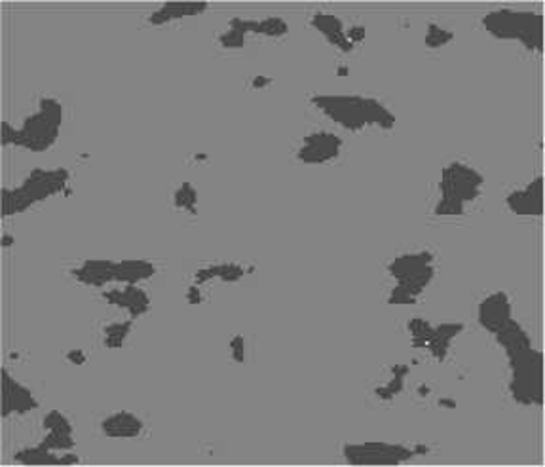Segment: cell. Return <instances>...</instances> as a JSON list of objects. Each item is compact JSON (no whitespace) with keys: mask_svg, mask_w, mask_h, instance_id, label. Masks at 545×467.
<instances>
[{"mask_svg":"<svg viewBox=\"0 0 545 467\" xmlns=\"http://www.w3.org/2000/svg\"><path fill=\"white\" fill-rule=\"evenodd\" d=\"M346 73H348V67H341V69H339V74H341V76H344Z\"/></svg>","mask_w":545,"mask_h":467,"instance_id":"cell-40","label":"cell"},{"mask_svg":"<svg viewBox=\"0 0 545 467\" xmlns=\"http://www.w3.org/2000/svg\"><path fill=\"white\" fill-rule=\"evenodd\" d=\"M228 349H230L232 361L245 363V359H248V342H245V336L243 334L232 336L230 342H228Z\"/></svg>","mask_w":545,"mask_h":467,"instance_id":"cell-31","label":"cell"},{"mask_svg":"<svg viewBox=\"0 0 545 467\" xmlns=\"http://www.w3.org/2000/svg\"><path fill=\"white\" fill-rule=\"evenodd\" d=\"M73 173L67 167L44 170L36 167L14 188H3V217L25 213L31 207L42 203L58 194H71Z\"/></svg>","mask_w":545,"mask_h":467,"instance_id":"cell-5","label":"cell"},{"mask_svg":"<svg viewBox=\"0 0 545 467\" xmlns=\"http://www.w3.org/2000/svg\"><path fill=\"white\" fill-rule=\"evenodd\" d=\"M14 462L19 465H61V454L36 443L14 452Z\"/></svg>","mask_w":545,"mask_h":467,"instance_id":"cell-24","label":"cell"},{"mask_svg":"<svg viewBox=\"0 0 545 467\" xmlns=\"http://www.w3.org/2000/svg\"><path fill=\"white\" fill-rule=\"evenodd\" d=\"M74 463H81V458H78L73 450L61 452V465H74Z\"/></svg>","mask_w":545,"mask_h":467,"instance_id":"cell-36","label":"cell"},{"mask_svg":"<svg viewBox=\"0 0 545 467\" xmlns=\"http://www.w3.org/2000/svg\"><path fill=\"white\" fill-rule=\"evenodd\" d=\"M99 432L107 439L132 440L147 433V424L132 410H114L101 418Z\"/></svg>","mask_w":545,"mask_h":467,"instance_id":"cell-15","label":"cell"},{"mask_svg":"<svg viewBox=\"0 0 545 467\" xmlns=\"http://www.w3.org/2000/svg\"><path fill=\"white\" fill-rule=\"evenodd\" d=\"M430 394H432V387L427 386V384H420V386L417 387V395H418V397H427Z\"/></svg>","mask_w":545,"mask_h":467,"instance_id":"cell-37","label":"cell"},{"mask_svg":"<svg viewBox=\"0 0 545 467\" xmlns=\"http://www.w3.org/2000/svg\"><path fill=\"white\" fill-rule=\"evenodd\" d=\"M63 126V105L51 96H42L36 109L25 116L18 127L3 122V147H16L29 152H46L56 145Z\"/></svg>","mask_w":545,"mask_h":467,"instance_id":"cell-2","label":"cell"},{"mask_svg":"<svg viewBox=\"0 0 545 467\" xmlns=\"http://www.w3.org/2000/svg\"><path fill=\"white\" fill-rule=\"evenodd\" d=\"M510 395L521 407L543 405V354L534 346L508 357Z\"/></svg>","mask_w":545,"mask_h":467,"instance_id":"cell-7","label":"cell"},{"mask_svg":"<svg viewBox=\"0 0 545 467\" xmlns=\"http://www.w3.org/2000/svg\"><path fill=\"white\" fill-rule=\"evenodd\" d=\"M65 359H67L71 365H86L88 354L84 352V349H69V352L65 354Z\"/></svg>","mask_w":545,"mask_h":467,"instance_id":"cell-34","label":"cell"},{"mask_svg":"<svg viewBox=\"0 0 545 467\" xmlns=\"http://www.w3.org/2000/svg\"><path fill=\"white\" fill-rule=\"evenodd\" d=\"M249 272H253V268H248L240 263H215V264L202 266L200 270L194 272L192 283L200 285V287H203L205 283H211V281L238 283L248 276Z\"/></svg>","mask_w":545,"mask_h":467,"instance_id":"cell-19","label":"cell"},{"mask_svg":"<svg viewBox=\"0 0 545 467\" xmlns=\"http://www.w3.org/2000/svg\"><path fill=\"white\" fill-rule=\"evenodd\" d=\"M185 301L188 304H202L203 302V293H202L200 285H194V283L188 285V289L185 293Z\"/></svg>","mask_w":545,"mask_h":467,"instance_id":"cell-32","label":"cell"},{"mask_svg":"<svg viewBox=\"0 0 545 467\" xmlns=\"http://www.w3.org/2000/svg\"><path fill=\"white\" fill-rule=\"evenodd\" d=\"M207 8H210L207 3H164L147 18V25H150V27H164V25L180 19L202 16Z\"/></svg>","mask_w":545,"mask_h":467,"instance_id":"cell-20","label":"cell"},{"mask_svg":"<svg viewBox=\"0 0 545 467\" xmlns=\"http://www.w3.org/2000/svg\"><path fill=\"white\" fill-rule=\"evenodd\" d=\"M462 323H439L434 325L427 319L412 318L407 325L412 348L426 349L435 361H447L452 342L464 333Z\"/></svg>","mask_w":545,"mask_h":467,"instance_id":"cell-9","label":"cell"},{"mask_svg":"<svg viewBox=\"0 0 545 467\" xmlns=\"http://www.w3.org/2000/svg\"><path fill=\"white\" fill-rule=\"evenodd\" d=\"M439 407L454 409V407H457V401H452V399H439Z\"/></svg>","mask_w":545,"mask_h":467,"instance_id":"cell-39","label":"cell"},{"mask_svg":"<svg viewBox=\"0 0 545 467\" xmlns=\"http://www.w3.org/2000/svg\"><path fill=\"white\" fill-rule=\"evenodd\" d=\"M388 276L394 279V287L388 295V304L411 306L430 287L437 274V256L430 249L409 251L395 256L386 266Z\"/></svg>","mask_w":545,"mask_h":467,"instance_id":"cell-4","label":"cell"},{"mask_svg":"<svg viewBox=\"0 0 545 467\" xmlns=\"http://www.w3.org/2000/svg\"><path fill=\"white\" fill-rule=\"evenodd\" d=\"M173 207L177 211H183L187 215L198 213V190L192 183H180L172 196Z\"/></svg>","mask_w":545,"mask_h":467,"instance_id":"cell-26","label":"cell"},{"mask_svg":"<svg viewBox=\"0 0 545 467\" xmlns=\"http://www.w3.org/2000/svg\"><path fill=\"white\" fill-rule=\"evenodd\" d=\"M454 38H457V34H454L450 29L441 27V25H437V23H430L426 29L424 42H426V48L439 50L443 46H449L454 41Z\"/></svg>","mask_w":545,"mask_h":467,"instance_id":"cell-28","label":"cell"},{"mask_svg":"<svg viewBox=\"0 0 545 467\" xmlns=\"http://www.w3.org/2000/svg\"><path fill=\"white\" fill-rule=\"evenodd\" d=\"M349 42H352L354 46L361 44L363 41H365V27H361V25H352V27H348L346 31Z\"/></svg>","mask_w":545,"mask_h":467,"instance_id":"cell-33","label":"cell"},{"mask_svg":"<svg viewBox=\"0 0 545 467\" xmlns=\"http://www.w3.org/2000/svg\"><path fill=\"white\" fill-rule=\"evenodd\" d=\"M344 139L329 129L306 134L295 149V158L306 165H326L341 158Z\"/></svg>","mask_w":545,"mask_h":467,"instance_id":"cell-10","label":"cell"},{"mask_svg":"<svg viewBox=\"0 0 545 467\" xmlns=\"http://www.w3.org/2000/svg\"><path fill=\"white\" fill-rule=\"evenodd\" d=\"M485 175L473 165L454 160L443 167L439 180V200L434 207L437 217H464L481 200L485 190Z\"/></svg>","mask_w":545,"mask_h":467,"instance_id":"cell-3","label":"cell"},{"mask_svg":"<svg viewBox=\"0 0 545 467\" xmlns=\"http://www.w3.org/2000/svg\"><path fill=\"white\" fill-rule=\"evenodd\" d=\"M134 327H135V319H132V318L107 323V325H103V329H101L103 346H105L107 349L124 348L127 339L134 333Z\"/></svg>","mask_w":545,"mask_h":467,"instance_id":"cell-25","label":"cell"},{"mask_svg":"<svg viewBox=\"0 0 545 467\" xmlns=\"http://www.w3.org/2000/svg\"><path fill=\"white\" fill-rule=\"evenodd\" d=\"M409 367L407 365H394L389 367V379L374 387V395L379 401H382V403H392V401L403 394L405 389V379L409 374Z\"/></svg>","mask_w":545,"mask_h":467,"instance_id":"cell-23","label":"cell"},{"mask_svg":"<svg viewBox=\"0 0 545 467\" xmlns=\"http://www.w3.org/2000/svg\"><path fill=\"white\" fill-rule=\"evenodd\" d=\"M44 432H59V433H74V425L67 414L61 410H50L42 418Z\"/></svg>","mask_w":545,"mask_h":467,"instance_id":"cell-29","label":"cell"},{"mask_svg":"<svg viewBox=\"0 0 545 467\" xmlns=\"http://www.w3.org/2000/svg\"><path fill=\"white\" fill-rule=\"evenodd\" d=\"M101 298L109 306L124 311V314L132 319H139L149 314V310L152 306V298L149 291L142 289L141 285H119V287L103 289Z\"/></svg>","mask_w":545,"mask_h":467,"instance_id":"cell-11","label":"cell"},{"mask_svg":"<svg viewBox=\"0 0 545 467\" xmlns=\"http://www.w3.org/2000/svg\"><path fill=\"white\" fill-rule=\"evenodd\" d=\"M417 456V445L386 443V440L346 443L342 447V458L349 465H401Z\"/></svg>","mask_w":545,"mask_h":467,"instance_id":"cell-8","label":"cell"},{"mask_svg":"<svg viewBox=\"0 0 545 467\" xmlns=\"http://www.w3.org/2000/svg\"><path fill=\"white\" fill-rule=\"evenodd\" d=\"M329 122L349 134H361L365 129L389 132L395 127V114L379 97L361 94H314L308 99Z\"/></svg>","mask_w":545,"mask_h":467,"instance_id":"cell-1","label":"cell"},{"mask_svg":"<svg viewBox=\"0 0 545 467\" xmlns=\"http://www.w3.org/2000/svg\"><path fill=\"white\" fill-rule=\"evenodd\" d=\"M310 27L318 31L331 46L342 51V54H352L356 50V46L349 42L346 34L348 27L339 16L327 14V11H316V14L310 16Z\"/></svg>","mask_w":545,"mask_h":467,"instance_id":"cell-17","label":"cell"},{"mask_svg":"<svg viewBox=\"0 0 545 467\" xmlns=\"http://www.w3.org/2000/svg\"><path fill=\"white\" fill-rule=\"evenodd\" d=\"M505 205L517 217H541L543 215V177L538 175L525 187L513 188L505 196Z\"/></svg>","mask_w":545,"mask_h":467,"instance_id":"cell-14","label":"cell"},{"mask_svg":"<svg viewBox=\"0 0 545 467\" xmlns=\"http://www.w3.org/2000/svg\"><path fill=\"white\" fill-rule=\"evenodd\" d=\"M495 339H496L498 346L503 349L505 357L521 354V352H525V349L534 346V344H532V336L528 334V331L515 319H511L508 325H503L495 334Z\"/></svg>","mask_w":545,"mask_h":467,"instance_id":"cell-22","label":"cell"},{"mask_svg":"<svg viewBox=\"0 0 545 467\" xmlns=\"http://www.w3.org/2000/svg\"><path fill=\"white\" fill-rule=\"evenodd\" d=\"M69 276L84 285V287L94 289H105L107 285L116 283L114 279V261H107V258H88L74 264L69 270Z\"/></svg>","mask_w":545,"mask_h":467,"instance_id":"cell-16","label":"cell"},{"mask_svg":"<svg viewBox=\"0 0 545 467\" xmlns=\"http://www.w3.org/2000/svg\"><path fill=\"white\" fill-rule=\"evenodd\" d=\"M16 243V238L14 236H10V234H3V248L4 249H8V248H12V245Z\"/></svg>","mask_w":545,"mask_h":467,"instance_id":"cell-38","label":"cell"},{"mask_svg":"<svg viewBox=\"0 0 545 467\" xmlns=\"http://www.w3.org/2000/svg\"><path fill=\"white\" fill-rule=\"evenodd\" d=\"M158 274V268L142 258H126L114 261V279L119 285H141Z\"/></svg>","mask_w":545,"mask_h":467,"instance_id":"cell-21","label":"cell"},{"mask_svg":"<svg viewBox=\"0 0 545 467\" xmlns=\"http://www.w3.org/2000/svg\"><path fill=\"white\" fill-rule=\"evenodd\" d=\"M38 443L54 452H69L76 447L74 433H59V432H44L42 439Z\"/></svg>","mask_w":545,"mask_h":467,"instance_id":"cell-27","label":"cell"},{"mask_svg":"<svg viewBox=\"0 0 545 467\" xmlns=\"http://www.w3.org/2000/svg\"><path fill=\"white\" fill-rule=\"evenodd\" d=\"M272 78L270 76H265V74H257V76H253L251 78V82H249V88L251 89H266V88H270L272 86Z\"/></svg>","mask_w":545,"mask_h":467,"instance_id":"cell-35","label":"cell"},{"mask_svg":"<svg viewBox=\"0 0 545 467\" xmlns=\"http://www.w3.org/2000/svg\"><path fill=\"white\" fill-rule=\"evenodd\" d=\"M513 319V301L505 291L487 295L477 308V321L485 331L496 334L503 325Z\"/></svg>","mask_w":545,"mask_h":467,"instance_id":"cell-12","label":"cell"},{"mask_svg":"<svg viewBox=\"0 0 545 467\" xmlns=\"http://www.w3.org/2000/svg\"><path fill=\"white\" fill-rule=\"evenodd\" d=\"M217 44L223 50H228V51L242 50L245 44H248V36L242 34L236 29L226 27V31H223L217 36Z\"/></svg>","mask_w":545,"mask_h":467,"instance_id":"cell-30","label":"cell"},{"mask_svg":"<svg viewBox=\"0 0 545 467\" xmlns=\"http://www.w3.org/2000/svg\"><path fill=\"white\" fill-rule=\"evenodd\" d=\"M38 407L41 403L31 389L16 380L8 369H3V418L8 420L12 414L25 417V414L38 410Z\"/></svg>","mask_w":545,"mask_h":467,"instance_id":"cell-13","label":"cell"},{"mask_svg":"<svg viewBox=\"0 0 545 467\" xmlns=\"http://www.w3.org/2000/svg\"><path fill=\"white\" fill-rule=\"evenodd\" d=\"M481 25L496 41L518 42L530 54L543 51V18L536 11L500 8L488 11Z\"/></svg>","mask_w":545,"mask_h":467,"instance_id":"cell-6","label":"cell"},{"mask_svg":"<svg viewBox=\"0 0 545 467\" xmlns=\"http://www.w3.org/2000/svg\"><path fill=\"white\" fill-rule=\"evenodd\" d=\"M228 27L240 31L245 36H265V38H283L289 33V23L280 16H268L263 19H245V18H232L228 21Z\"/></svg>","mask_w":545,"mask_h":467,"instance_id":"cell-18","label":"cell"}]
</instances>
